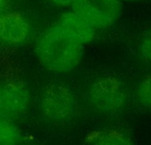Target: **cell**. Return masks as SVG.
Here are the masks:
<instances>
[{"label": "cell", "mask_w": 151, "mask_h": 145, "mask_svg": "<svg viewBox=\"0 0 151 145\" xmlns=\"http://www.w3.org/2000/svg\"><path fill=\"white\" fill-rule=\"evenodd\" d=\"M84 46L68 35L57 24L46 29L38 38L35 53L40 64L50 72L63 75L81 63Z\"/></svg>", "instance_id": "6da1fadb"}, {"label": "cell", "mask_w": 151, "mask_h": 145, "mask_svg": "<svg viewBox=\"0 0 151 145\" xmlns=\"http://www.w3.org/2000/svg\"><path fill=\"white\" fill-rule=\"evenodd\" d=\"M88 103L96 111L111 114L122 110L128 101L125 83L114 76H102L94 80L87 91Z\"/></svg>", "instance_id": "7a4b0ae2"}, {"label": "cell", "mask_w": 151, "mask_h": 145, "mask_svg": "<svg viewBox=\"0 0 151 145\" xmlns=\"http://www.w3.org/2000/svg\"><path fill=\"white\" fill-rule=\"evenodd\" d=\"M4 118L13 119L22 116L27 111L30 103L27 88L18 83H9L3 85Z\"/></svg>", "instance_id": "52a82bcc"}, {"label": "cell", "mask_w": 151, "mask_h": 145, "mask_svg": "<svg viewBox=\"0 0 151 145\" xmlns=\"http://www.w3.org/2000/svg\"><path fill=\"white\" fill-rule=\"evenodd\" d=\"M139 103L144 107L151 108V73L144 77L137 88Z\"/></svg>", "instance_id": "30bf717a"}, {"label": "cell", "mask_w": 151, "mask_h": 145, "mask_svg": "<svg viewBox=\"0 0 151 145\" xmlns=\"http://www.w3.org/2000/svg\"><path fill=\"white\" fill-rule=\"evenodd\" d=\"M0 117L4 118V94H3V86H0Z\"/></svg>", "instance_id": "4fadbf2b"}, {"label": "cell", "mask_w": 151, "mask_h": 145, "mask_svg": "<svg viewBox=\"0 0 151 145\" xmlns=\"http://www.w3.org/2000/svg\"><path fill=\"white\" fill-rule=\"evenodd\" d=\"M39 108L48 120L63 122L70 119L77 110V100L73 91L66 84L51 83L41 93Z\"/></svg>", "instance_id": "3957f363"}, {"label": "cell", "mask_w": 151, "mask_h": 145, "mask_svg": "<svg viewBox=\"0 0 151 145\" xmlns=\"http://www.w3.org/2000/svg\"><path fill=\"white\" fill-rule=\"evenodd\" d=\"M30 27L19 12H5L0 15V40L13 45L24 43L29 38Z\"/></svg>", "instance_id": "5b68a950"}, {"label": "cell", "mask_w": 151, "mask_h": 145, "mask_svg": "<svg viewBox=\"0 0 151 145\" xmlns=\"http://www.w3.org/2000/svg\"><path fill=\"white\" fill-rule=\"evenodd\" d=\"M22 134L10 119L0 117V145H19Z\"/></svg>", "instance_id": "9c48e42d"}, {"label": "cell", "mask_w": 151, "mask_h": 145, "mask_svg": "<svg viewBox=\"0 0 151 145\" xmlns=\"http://www.w3.org/2000/svg\"><path fill=\"white\" fill-rule=\"evenodd\" d=\"M121 2H139L142 0H119Z\"/></svg>", "instance_id": "9a60e30c"}, {"label": "cell", "mask_w": 151, "mask_h": 145, "mask_svg": "<svg viewBox=\"0 0 151 145\" xmlns=\"http://www.w3.org/2000/svg\"><path fill=\"white\" fill-rule=\"evenodd\" d=\"M8 5V0H0V15L7 12Z\"/></svg>", "instance_id": "5bb4252c"}, {"label": "cell", "mask_w": 151, "mask_h": 145, "mask_svg": "<svg viewBox=\"0 0 151 145\" xmlns=\"http://www.w3.org/2000/svg\"><path fill=\"white\" fill-rule=\"evenodd\" d=\"M139 54L146 61L151 62V29L145 34L139 44Z\"/></svg>", "instance_id": "8fae6325"}, {"label": "cell", "mask_w": 151, "mask_h": 145, "mask_svg": "<svg viewBox=\"0 0 151 145\" xmlns=\"http://www.w3.org/2000/svg\"><path fill=\"white\" fill-rule=\"evenodd\" d=\"M52 4L58 7H72L75 0H49Z\"/></svg>", "instance_id": "7c38bea8"}, {"label": "cell", "mask_w": 151, "mask_h": 145, "mask_svg": "<svg viewBox=\"0 0 151 145\" xmlns=\"http://www.w3.org/2000/svg\"><path fill=\"white\" fill-rule=\"evenodd\" d=\"M93 145H134L131 137L116 129L100 131L93 138Z\"/></svg>", "instance_id": "ba28073f"}, {"label": "cell", "mask_w": 151, "mask_h": 145, "mask_svg": "<svg viewBox=\"0 0 151 145\" xmlns=\"http://www.w3.org/2000/svg\"><path fill=\"white\" fill-rule=\"evenodd\" d=\"M72 10L88 21L96 29L113 26L122 13L119 0H75Z\"/></svg>", "instance_id": "277c9868"}, {"label": "cell", "mask_w": 151, "mask_h": 145, "mask_svg": "<svg viewBox=\"0 0 151 145\" xmlns=\"http://www.w3.org/2000/svg\"><path fill=\"white\" fill-rule=\"evenodd\" d=\"M56 24L83 46L91 42L95 36V28L81 15L72 10L63 13Z\"/></svg>", "instance_id": "8992f818"}]
</instances>
